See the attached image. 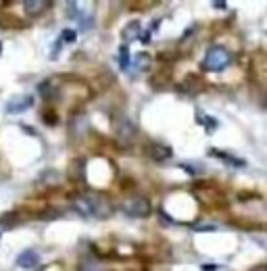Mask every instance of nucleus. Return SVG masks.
<instances>
[{
  "label": "nucleus",
  "instance_id": "obj_1",
  "mask_svg": "<svg viewBox=\"0 0 267 271\" xmlns=\"http://www.w3.org/2000/svg\"><path fill=\"white\" fill-rule=\"evenodd\" d=\"M75 209L86 217H96V219H109L113 215V202L109 196L98 192H88L75 198Z\"/></svg>",
  "mask_w": 267,
  "mask_h": 271
},
{
  "label": "nucleus",
  "instance_id": "obj_3",
  "mask_svg": "<svg viewBox=\"0 0 267 271\" xmlns=\"http://www.w3.org/2000/svg\"><path fill=\"white\" fill-rule=\"evenodd\" d=\"M113 131H115V138L121 146H129L134 142V138H136V123H134L129 117H125L123 113H117V115H113Z\"/></svg>",
  "mask_w": 267,
  "mask_h": 271
},
{
  "label": "nucleus",
  "instance_id": "obj_11",
  "mask_svg": "<svg viewBox=\"0 0 267 271\" xmlns=\"http://www.w3.org/2000/svg\"><path fill=\"white\" fill-rule=\"evenodd\" d=\"M213 156H219V159H224L226 165H232V167H247V161L244 159H238V156H232V154H226V152H219V150H211Z\"/></svg>",
  "mask_w": 267,
  "mask_h": 271
},
{
  "label": "nucleus",
  "instance_id": "obj_10",
  "mask_svg": "<svg viewBox=\"0 0 267 271\" xmlns=\"http://www.w3.org/2000/svg\"><path fill=\"white\" fill-rule=\"evenodd\" d=\"M198 90H200V82L196 79V77H186L184 79V84L180 86V92H184L186 96H194L196 92H198Z\"/></svg>",
  "mask_w": 267,
  "mask_h": 271
},
{
  "label": "nucleus",
  "instance_id": "obj_22",
  "mask_svg": "<svg viewBox=\"0 0 267 271\" xmlns=\"http://www.w3.org/2000/svg\"><path fill=\"white\" fill-rule=\"evenodd\" d=\"M251 271H267V265H265V263H259V265H255Z\"/></svg>",
  "mask_w": 267,
  "mask_h": 271
},
{
  "label": "nucleus",
  "instance_id": "obj_20",
  "mask_svg": "<svg viewBox=\"0 0 267 271\" xmlns=\"http://www.w3.org/2000/svg\"><path fill=\"white\" fill-rule=\"evenodd\" d=\"M196 232H213V230H217V225H196V228H194Z\"/></svg>",
  "mask_w": 267,
  "mask_h": 271
},
{
  "label": "nucleus",
  "instance_id": "obj_17",
  "mask_svg": "<svg viewBox=\"0 0 267 271\" xmlns=\"http://www.w3.org/2000/svg\"><path fill=\"white\" fill-rule=\"evenodd\" d=\"M42 119H44V123H46V125H57L59 123V115H57L55 111H44Z\"/></svg>",
  "mask_w": 267,
  "mask_h": 271
},
{
  "label": "nucleus",
  "instance_id": "obj_15",
  "mask_svg": "<svg viewBox=\"0 0 267 271\" xmlns=\"http://www.w3.org/2000/svg\"><path fill=\"white\" fill-rule=\"evenodd\" d=\"M119 67H121L123 71H127V67H129V52H127V46H125V44L119 48Z\"/></svg>",
  "mask_w": 267,
  "mask_h": 271
},
{
  "label": "nucleus",
  "instance_id": "obj_23",
  "mask_svg": "<svg viewBox=\"0 0 267 271\" xmlns=\"http://www.w3.org/2000/svg\"><path fill=\"white\" fill-rule=\"evenodd\" d=\"M215 269H219V267L217 265H205L203 267V271H215Z\"/></svg>",
  "mask_w": 267,
  "mask_h": 271
},
{
  "label": "nucleus",
  "instance_id": "obj_12",
  "mask_svg": "<svg viewBox=\"0 0 267 271\" xmlns=\"http://www.w3.org/2000/svg\"><path fill=\"white\" fill-rule=\"evenodd\" d=\"M121 36H123L125 42L134 40V38H138V36H140V23H138V21H129V23L125 25V30H123Z\"/></svg>",
  "mask_w": 267,
  "mask_h": 271
},
{
  "label": "nucleus",
  "instance_id": "obj_14",
  "mask_svg": "<svg viewBox=\"0 0 267 271\" xmlns=\"http://www.w3.org/2000/svg\"><path fill=\"white\" fill-rule=\"evenodd\" d=\"M148 61H150V57L146 55V52H138L136 57H134V61H129V63H134V67H136V69H134V73H138V71H142L144 67L148 65Z\"/></svg>",
  "mask_w": 267,
  "mask_h": 271
},
{
  "label": "nucleus",
  "instance_id": "obj_21",
  "mask_svg": "<svg viewBox=\"0 0 267 271\" xmlns=\"http://www.w3.org/2000/svg\"><path fill=\"white\" fill-rule=\"evenodd\" d=\"M42 271H65L61 263H55V265H48V267H44Z\"/></svg>",
  "mask_w": 267,
  "mask_h": 271
},
{
  "label": "nucleus",
  "instance_id": "obj_13",
  "mask_svg": "<svg viewBox=\"0 0 267 271\" xmlns=\"http://www.w3.org/2000/svg\"><path fill=\"white\" fill-rule=\"evenodd\" d=\"M79 271H104V269H102V265H100L96 259L86 257V259H82V263H79Z\"/></svg>",
  "mask_w": 267,
  "mask_h": 271
},
{
  "label": "nucleus",
  "instance_id": "obj_7",
  "mask_svg": "<svg viewBox=\"0 0 267 271\" xmlns=\"http://www.w3.org/2000/svg\"><path fill=\"white\" fill-rule=\"evenodd\" d=\"M38 261H40V257H38V253L34 251V248H28V251H23L17 257V265L23 267V269H34L38 265Z\"/></svg>",
  "mask_w": 267,
  "mask_h": 271
},
{
  "label": "nucleus",
  "instance_id": "obj_9",
  "mask_svg": "<svg viewBox=\"0 0 267 271\" xmlns=\"http://www.w3.org/2000/svg\"><path fill=\"white\" fill-rule=\"evenodd\" d=\"M38 90H40V94L44 96V98H55L57 96V92H59V88H57V82L55 79H44L40 86H38Z\"/></svg>",
  "mask_w": 267,
  "mask_h": 271
},
{
  "label": "nucleus",
  "instance_id": "obj_4",
  "mask_svg": "<svg viewBox=\"0 0 267 271\" xmlns=\"http://www.w3.org/2000/svg\"><path fill=\"white\" fill-rule=\"evenodd\" d=\"M123 213L127 217H136V219H144L152 213V202L146 198V196H129L123 200L121 205Z\"/></svg>",
  "mask_w": 267,
  "mask_h": 271
},
{
  "label": "nucleus",
  "instance_id": "obj_2",
  "mask_svg": "<svg viewBox=\"0 0 267 271\" xmlns=\"http://www.w3.org/2000/svg\"><path fill=\"white\" fill-rule=\"evenodd\" d=\"M232 65V55L224 48V46H211L205 55V61H203V69L205 71H213V73H219L228 69Z\"/></svg>",
  "mask_w": 267,
  "mask_h": 271
},
{
  "label": "nucleus",
  "instance_id": "obj_5",
  "mask_svg": "<svg viewBox=\"0 0 267 271\" xmlns=\"http://www.w3.org/2000/svg\"><path fill=\"white\" fill-rule=\"evenodd\" d=\"M30 106H34V96L23 94V96H15L13 100L7 102V113L9 115H15V113H23Z\"/></svg>",
  "mask_w": 267,
  "mask_h": 271
},
{
  "label": "nucleus",
  "instance_id": "obj_8",
  "mask_svg": "<svg viewBox=\"0 0 267 271\" xmlns=\"http://www.w3.org/2000/svg\"><path fill=\"white\" fill-rule=\"evenodd\" d=\"M48 7H50V3H46V0H25L23 3V9L30 17H40Z\"/></svg>",
  "mask_w": 267,
  "mask_h": 271
},
{
  "label": "nucleus",
  "instance_id": "obj_24",
  "mask_svg": "<svg viewBox=\"0 0 267 271\" xmlns=\"http://www.w3.org/2000/svg\"><path fill=\"white\" fill-rule=\"evenodd\" d=\"M215 9H226V3H215Z\"/></svg>",
  "mask_w": 267,
  "mask_h": 271
},
{
  "label": "nucleus",
  "instance_id": "obj_16",
  "mask_svg": "<svg viewBox=\"0 0 267 271\" xmlns=\"http://www.w3.org/2000/svg\"><path fill=\"white\" fill-rule=\"evenodd\" d=\"M196 119H198V121H203V123L207 125V131H209V133H211V131H215V129H217V125H219L215 119H211V117H207V115H200V113H198V117H196Z\"/></svg>",
  "mask_w": 267,
  "mask_h": 271
},
{
  "label": "nucleus",
  "instance_id": "obj_19",
  "mask_svg": "<svg viewBox=\"0 0 267 271\" xmlns=\"http://www.w3.org/2000/svg\"><path fill=\"white\" fill-rule=\"evenodd\" d=\"M61 48H63V42L57 40V42H55V46H52V52H50V59H57L59 52H61Z\"/></svg>",
  "mask_w": 267,
  "mask_h": 271
},
{
  "label": "nucleus",
  "instance_id": "obj_6",
  "mask_svg": "<svg viewBox=\"0 0 267 271\" xmlns=\"http://www.w3.org/2000/svg\"><path fill=\"white\" fill-rule=\"evenodd\" d=\"M146 152H148V156H150V159H152V161H157V163H161V161H167L169 156L173 154V150H171L169 146H165V144H148Z\"/></svg>",
  "mask_w": 267,
  "mask_h": 271
},
{
  "label": "nucleus",
  "instance_id": "obj_25",
  "mask_svg": "<svg viewBox=\"0 0 267 271\" xmlns=\"http://www.w3.org/2000/svg\"><path fill=\"white\" fill-rule=\"evenodd\" d=\"M0 52H3V44H0Z\"/></svg>",
  "mask_w": 267,
  "mask_h": 271
},
{
  "label": "nucleus",
  "instance_id": "obj_18",
  "mask_svg": "<svg viewBox=\"0 0 267 271\" xmlns=\"http://www.w3.org/2000/svg\"><path fill=\"white\" fill-rule=\"evenodd\" d=\"M61 42H75V32L73 30H65L61 36Z\"/></svg>",
  "mask_w": 267,
  "mask_h": 271
}]
</instances>
